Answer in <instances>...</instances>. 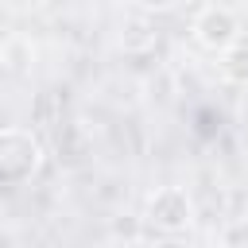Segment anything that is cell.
<instances>
[{"label":"cell","mask_w":248,"mask_h":248,"mask_svg":"<svg viewBox=\"0 0 248 248\" xmlns=\"http://www.w3.org/2000/svg\"><path fill=\"white\" fill-rule=\"evenodd\" d=\"M39 163H43V143L31 132H23V128H4L0 132V186L4 190L31 182Z\"/></svg>","instance_id":"6da1fadb"},{"label":"cell","mask_w":248,"mask_h":248,"mask_svg":"<svg viewBox=\"0 0 248 248\" xmlns=\"http://www.w3.org/2000/svg\"><path fill=\"white\" fill-rule=\"evenodd\" d=\"M194 221V202L182 186H159L147 198V225L159 232H182Z\"/></svg>","instance_id":"7a4b0ae2"},{"label":"cell","mask_w":248,"mask_h":248,"mask_svg":"<svg viewBox=\"0 0 248 248\" xmlns=\"http://www.w3.org/2000/svg\"><path fill=\"white\" fill-rule=\"evenodd\" d=\"M194 39H198L205 50H213V54H221V50L232 46V43H240V19H236V12L221 8V4L202 8V12L194 16Z\"/></svg>","instance_id":"3957f363"},{"label":"cell","mask_w":248,"mask_h":248,"mask_svg":"<svg viewBox=\"0 0 248 248\" xmlns=\"http://www.w3.org/2000/svg\"><path fill=\"white\" fill-rule=\"evenodd\" d=\"M85 155H89V140H85L81 124H66L62 136H58V163L74 167V163H81Z\"/></svg>","instance_id":"277c9868"},{"label":"cell","mask_w":248,"mask_h":248,"mask_svg":"<svg viewBox=\"0 0 248 248\" xmlns=\"http://www.w3.org/2000/svg\"><path fill=\"white\" fill-rule=\"evenodd\" d=\"M221 74L232 85H248V43H232L221 50Z\"/></svg>","instance_id":"5b68a950"},{"label":"cell","mask_w":248,"mask_h":248,"mask_svg":"<svg viewBox=\"0 0 248 248\" xmlns=\"http://www.w3.org/2000/svg\"><path fill=\"white\" fill-rule=\"evenodd\" d=\"M136 4H140L143 12H170L178 0H136Z\"/></svg>","instance_id":"8992f818"}]
</instances>
